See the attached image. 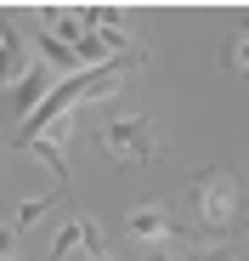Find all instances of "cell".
Here are the masks:
<instances>
[{"label":"cell","instance_id":"9","mask_svg":"<svg viewBox=\"0 0 249 261\" xmlns=\"http://www.w3.org/2000/svg\"><path fill=\"white\" fill-rule=\"evenodd\" d=\"M187 261H232V250L221 244V250H198V255H187Z\"/></svg>","mask_w":249,"mask_h":261},{"label":"cell","instance_id":"13","mask_svg":"<svg viewBox=\"0 0 249 261\" xmlns=\"http://www.w3.org/2000/svg\"><path fill=\"white\" fill-rule=\"evenodd\" d=\"M12 261H23V255H12Z\"/></svg>","mask_w":249,"mask_h":261},{"label":"cell","instance_id":"12","mask_svg":"<svg viewBox=\"0 0 249 261\" xmlns=\"http://www.w3.org/2000/svg\"><path fill=\"white\" fill-rule=\"evenodd\" d=\"M0 57H6V34H0Z\"/></svg>","mask_w":249,"mask_h":261},{"label":"cell","instance_id":"7","mask_svg":"<svg viewBox=\"0 0 249 261\" xmlns=\"http://www.w3.org/2000/svg\"><path fill=\"white\" fill-rule=\"evenodd\" d=\"M63 199V188H51V193H40V199H23V210H17V227H28V222H40L51 204Z\"/></svg>","mask_w":249,"mask_h":261},{"label":"cell","instance_id":"4","mask_svg":"<svg viewBox=\"0 0 249 261\" xmlns=\"http://www.w3.org/2000/svg\"><path fill=\"white\" fill-rule=\"evenodd\" d=\"M124 233H131L136 244H153V250H159V244L170 239L176 227H170V216H164V210H153V204H147V210H131V222H124Z\"/></svg>","mask_w":249,"mask_h":261},{"label":"cell","instance_id":"2","mask_svg":"<svg viewBox=\"0 0 249 261\" xmlns=\"http://www.w3.org/2000/svg\"><path fill=\"white\" fill-rule=\"evenodd\" d=\"M102 148L119 153L124 165H142V159H153V148H159V130H153L147 114H131V119H113V125L102 130Z\"/></svg>","mask_w":249,"mask_h":261},{"label":"cell","instance_id":"8","mask_svg":"<svg viewBox=\"0 0 249 261\" xmlns=\"http://www.w3.org/2000/svg\"><path fill=\"white\" fill-rule=\"evenodd\" d=\"M17 233H23L17 222H12V227H0V261H12V255H17Z\"/></svg>","mask_w":249,"mask_h":261},{"label":"cell","instance_id":"6","mask_svg":"<svg viewBox=\"0 0 249 261\" xmlns=\"http://www.w3.org/2000/svg\"><path fill=\"white\" fill-rule=\"evenodd\" d=\"M0 34H6V57H0V85H17L28 74V46H23V34L12 23H0Z\"/></svg>","mask_w":249,"mask_h":261},{"label":"cell","instance_id":"1","mask_svg":"<svg viewBox=\"0 0 249 261\" xmlns=\"http://www.w3.org/2000/svg\"><path fill=\"white\" fill-rule=\"evenodd\" d=\"M243 204H249V193H243V182L232 176V170H198L193 176V210H198V222L210 227V233H227V227H238L243 222Z\"/></svg>","mask_w":249,"mask_h":261},{"label":"cell","instance_id":"3","mask_svg":"<svg viewBox=\"0 0 249 261\" xmlns=\"http://www.w3.org/2000/svg\"><path fill=\"white\" fill-rule=\"evenodd\" d=\"M51 91H57V68L34 63V68H28V74H23V80L12 85V114H23V119H28V114H34L40 102H46Z\"/></svg>","mask_w":249,"mask_h":261},{"label":"cell","instance_id":"10","mask_svg":"<svg viewBox=\"0 0 249 261\" xmlns=\"http://www.w3.org/2000/svg\"><path fill=\"white\" fill-rule=\"evenodd\" d=\"M232 63H238V68L249 74V34H243V40H238V46H232Z\"/></svg>","mask_w":249,"mask_h":261},{"label":"cell","instance_id":"11","mask_svg":"<svg viewBox=\"0 0 249 261\" xmlns=\"http://www.w3.org/2000/svg\"><path fill=\"white\" fill-rule=\"evenodd\" d=\"M142 261H181V255H170V250H164V244H159V250H147Z\"/></svg>","mask_w":249,"mask_h":261},{"label":"cell","instance_id":"5","mask_svg":"<svg viewBox=\"0 0 249 261\" xmlns=\"http://www.w3.org/2000/svg\"><path fill=\"white\" fill-rule=\"evenodd\" d=\"M34 46H40V63H46V68H57L63 80H68V74H79V57H74V46H68V40H57L51 29H40V34H34Z\"/></svg>","mask_w":249,"mask_h":261}]
</instances>
